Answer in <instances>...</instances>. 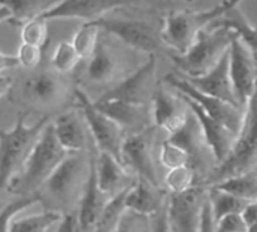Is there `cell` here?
Returning <instances> with one entry per match:
<instances>
[{"mask_svg": "<svg viewBox=\"0 0 257 232\" xmlns=\"http://www.w3.org/2000/svg\"><path fill=\"white\" fill-rule=\"evenodd\" d=\"M48 124V116L27 124V115L20 113L14 127L0 131V190L11 186Z\"/></svg>", "mask_w": 257, "mask_h": 232, "instance_id": "obj_1", "label": "cell"}, {"mask_svg": "<svg viewBox=\"0 0 257 232\" xmlns=\"http://www.w3.org/2000/svg\"><path fill=\"white\" fill-rule=\"evenodd\" d=\"M242 0H223L218 5L203 11H172L166 15L160 32L161 42L169 45L175 54H184L194 42L199 32L205 30L215 20L230 9L239 6Z\"/></svg>", "mask_w": 257, "mask_h": 232, "instance_id": "obj_2", "label": "cell"}, {"mask_svg": "<svg viewBox=\"0 0 257 232\" xmlns=\"http://www.w3.org/2000/svg\"><path fill=\"white\" fill-rule=\"evenodd\" d=\"M66 154L68 152L57 142L50 122L38 137L21 171L12 180L9 186L11 190L21 195L35 193L38 187L45 184V181L66 157Z\"/></svg>", "mask_w": 257, "mask_h": 232, "instance_id": "obj_3", "label": "cell"}, {"mask_svg": "<svg viewBox=\"0 0 257 232\" xmlns=\"http://www.w3.org/2000/svg\"><path fill=\"white\" fill-rule=\"evenodd\" d=\"M233 32L223 27H208L196 36L184 54L172 53L170 57L184 77H200L211 71L229 51Z\"/></svg>", "mask_w": 257, "mask_h": 232, "instance_id": "obj_4", "label": "cell"}, {"mask_svg": "<svg viewBox=\"0 0 257 232\" xmlns=\"http://www.w3.org/2000/svg\"><path fill=\"white\" fill-rule=\"evenodd\" d=\"M257 168V85L245 106V116L241 133L229 159L215 166L202 186H214L229 177Z\"/></svg>", "mask_w": 257, "mask_h": 232, "instance_id": "obj_5", "label": "cell"}, {"mask_svg": "<svg viewBox=\"0 0 257 232\" xmlns=\"http://www.w3.org/2000/svg\"><path fill=\"white\" fill-rule=\"evenodd\" d=\"M164 82L178 94L182 97L191 100L196 103L206 115H209L212 119L229 128L232 133L239 136L242 124H244V116H245V109L235 106L232 103H227L224 100L206 95L199 92L196 88H193L182 75L178 74H167Z\"/></svg>", "mask_w": 257, "mask_h": 232, "instance_id": "obj_6", "label": "cell"}, {"mask_svg": "<svg viewBox=\"0 0 257 232\" xmlns=\"http://www.w3.org/2000/svg\"><path fill=\"white\" fill-rule=\"evenodd\" d=\"M74 94L80 107V113L86 122L89 134L92 136L95 145L98 146V151L107 152L120 162L122 145L126 137L125 131L114 121H111L101 110H98L95 103L87 97L84 91L77 88Z\"/></svg>", "mask_w": 257, "mask_h": 232, "instance_id": "obj_7", "label": "cell"}, {"mask_svg": "<svg viewBox=\"0 0 257 232\" xmlns=\"http://www.w3.org/2000/svg\"><path fill=\"white\" fill-rule=\"evenodd\" d=\"M154 130L155 127H149L126 136L122 145L120 162L130 174L161 187L154 156Z\"/></svg>", "mask_w": 257, "mask_h": 232, "instance_id": "obj_8", "label": "cell"}, {"mask_svg": "<svg viewBox=\"0 0 257 232\" xmlns=\"http://www.w3.org/2000/svg\"><path fill=\"white\" fill-rule=\"evenodd\" d=\"M229 72L235 98L238 104L245 109L256 89L257 57L236 35L229 47Z\"/></svg>", "mask_w": 257, "mask_h": 232, "instance_id": "obj_9", "label": "cell"}, {"mask_svg": "<svg viewBox=\"0 0 257 232\" xmlns=\"http://www.w3.org/2000/svg\"><path fill=\"white\" fill-rule=\"evenodd\" d=\"M206 195L208 187L199 184L188 192L169 196L166 213L172 232H199Z\"/></svg>", "mask_w": 257, "mask_h": 232, "instance_id": "obj_10", "label": "cell"}, {"mask_svg": "<svg viewBox=\"0 0 257 232\" xmlns=\"http://www.w3.org/2000/svg\"><path fill=\"white\" fill-rule=\"evenodd\" d=\"M93 23L99 27V30L116 36L128 47L142 53H148L149 56L158 51L161 45V36L146 21L104 17Z\"/></svg>", "mask_w": 257, "mask_h": 232, "instance_id": "obj_11", "label": "cell"}, {"mask_svg": "<svg viewBox=\"0 0 257 232\" xmlns=\"http://www.w3.org/2000/svg\"><path fill=\"white\" fill-rule=\"evenodd\" d=\"M89 169L90 163L86 168V159L81 152H68L42 187H45L48 195L53 198L69 201L77 190L84 186L87 180H84V175H89Z\"/></svg>", "mask_w": 257, "mask_h": 232, "instance_id": "obj_12", "label": "cell"}, {"mask_svg": "<svg viewBox=\"0 0 257 232\" xmlns=\"http://www.w3.org/2000/svg\"><path fill=\"white\" fill-rule=\"evenodd\" d=\"M134 3L136 0H59L39 18L47 23L50 20H83L84 23H93L117 8Z\"/></svg>", "mask_w": 257, "mask_h": 232, "instance_id": "obj_13", "label": "cell"}, {"mask_svg": "<svg viewBox=\"0 0 257 232\" xmlns=\"http://www.w3.org/2000/svg\"><path fill=\"white\" fill-rule=\"evenodd\" d=\"M151 116L154 127L170 136L185 125L190 116V107L175 91L170 92L164 88H157L152 94Z\"/></svg>", "mask_w": 257, "mask_h": 232, "instance_id": "obj_14", "label": "cell"}, {"mask_svg": "<svg viewBox=\"0 0 257 232\" xmlns=\"http://www.w3.org/2000/svg\"><path fill=\"white\" fill-rule=\"evenodd\" d=\"M155 71L157 57L155 54H151L142 66H139L136 71L120 80L114 88L107 91L102 97H99V100H119L133 104H145L151 92Z\"/></svg>", "mask_w": 257, "mask_h": 232, "instance_id": "obj_15", "label": "cell"}, {"mask_svg": "<svg viewBox=\"0 0 257 232\" xmlns=\"http://www.w3.org/2000/svg\"><path fill=\"white\" fill-rule=\"evenodd\" d=\"M182 98L185 100L190 110L196 116V119H197V122H199V125H200V128L203 131L206 145H208L217 166L224 163L229 159V156L232 154V151L235 148V143L238 140V136L235 133H232L229 128H226L224 125H221L220 122H217L215 119H212L209 115H206L196 103H193L191 100H188L185 97H182Z\"/></svg>", "mask_w": 257, "mask_h": 232, "instance_id": "obj_16", "label": "cell"}, {"mask_svg": "<svg viewBox=\"0 0 257 232\" xmlns=\"http://www.w3.org/2000/svg\"><path fill=\"white\" fill-rule=\"evenodd\" d=\"M96 109L101 110L105 116L114 121L123 131L136 130L139 133L145 128H149V122H152L151 110H146L145 104H133L119 100H96L93 101Z\"/></svg>", "mask_w": 257, "mask_h": 232, "instance_id": "obj_17", "label": "cell"}, {"mask_svg": "<svg viewBox=\"0 0 257 232\" xmlns=\"http://www.w3.org/2000/svg\"><path fill=\"white\" fill-rule=\"evenodd\" d=\"M184 79L202 94H206V95L224 100L227 103H232L235 106H239L235 98L230 72H229V51L206 74H203L200 77H184Z\"/></svg>", "mask_w": 257, "mask_h": 232, "instance_id": "obj_18", "label": "cell"}, {"mask_svg": "<svg viewBox=\"0 0 257 232\" xmlns=\"http://www.w3.org/2000/svg\"><path fill=\"white\" fill-rule=\"evenodd\" d=\"M110 196L102 193L96 183V172H95V160H90V169L87 180L81 189L80 204H78V222L84 232H93L96 220L102 213L105 204L108 202Z\"/></svg>", "mask_w": 257, "mask_h": 232, "instance_id": "obj_19", "label": "cell"}, {"mask_svg": "<svg viewBox=\"0 0 257 232\" xmlns=\"http://www.w3.org/2000/svg\"><path fill=\"white\" fill-rule=\"evenodd\" d=\"M95 160L96 183L102 193L113 198L122 190L128 189L134 183L131 181V174L123 168V165L113 156L98 151ZM137 180V178H136Z\"/></svg>", "mask_w": 257, "mask_h": 232, "instance_id": "obj_20", "label": "cell"}, {"mask_svg": "<svg viewBox=\"0 0 257 232\" xmlns=\"http://www.w3.org/2000/svg\"><path fill=\"white\" fill-rule=\"evenodd\" d=\"M66 82L56 72H39L24 85V95L38 106H56L66 97Z\"/></svg>", "mask_w": 257, "mask_h": 232, "instance_id": "obj_21", "label": "cell"}, {"mask_svg": "<svg viewBox=\"0 0 257 232\" xmlns=\"http://www.w3.org/2000/svg\"><path fill=\"white\" fill-rule=\"evenodd\" d=\"M54 136L66 152H83L87 145V127L80 112H65L51 122Z\"/></svg>", "mask_w": 257, "mask_h": 232, "instance_id": "obj_22", "label": "cell"}, {"mask_svg": "<svg viewBox=\"0 0 257 232\" xmlns=\"http://www.w3.org/2000/svg\"><path fill=\"white\" fill-rule=\"evenodd\" d=\"M167 140L178 145L190 156L191 168L194 169V172L197 171V165H203L202 162L206 160V156L214 159L206 145L203 131L191 110H190V116H188L185 125L181 130H178L176 133L167 136Z\"/></svg>", "mask_w": 257, "mask_h": 232, "instance_id": "obj_23", "label": "cell"}, {"mask_svg": "<svg viewBox=\"0 0 257 232\" xmlns=\"http://www.w3.org/2000/svg\"><path fill=\"white\" fill-rule=\"evenodd\" d=\"M125 207L130 213L136 216H157L166 207L161 187H157L146 180L137 178L134 184L128 189Z\"/></svg>", "mask_w": 257, "mask_h": 232, "instance_id": "obj_24", "label": "cell"}, {"mask_svg": "<svg viewBox=\"0 0 257 232\" xmlns=\"http://www.w3.org/2000/svg\"><path fill=\"white\" fill-rule=\"evenodd\" d=\"M87 79L93 83L105 85L111 82L117 74V59L111 48H108L102 41L96 42L95 50L89 56L87 68H86Z\"/></svg>", "mask_w": 257, "mask_h": 232, "instance_id": "obj_25", "label": "cell"}, {"mask_svg": "<svg viewBox=\"0 0 257 232\" xmlns=\"http://www.w3.org/2000/svg\"><path fill=\"white\" fill-rule=\"evenodd\" d=\"M209 27H223L232 30L257 57V27L250 23V20L239 11L238 6L215 20L212 24H209Z\"/></svg>", "mask_w": 257, "mask_h": 232, "instance_id": "obj_26", "label": "cell"}, {"mask_svg": "<svg viewBox=\"0 0 257 232\" xmlns=\"http://www.w3.org/2000/svg\"><path fill=\"white\" fill-rule=\"evenodd\" d=\"M218 190L227 192L244 202H251L257 199V169H250L245 172H241L238 175L229 177L214 186Z\"/></svg>", "mask_w": 257, "mask_h": 232, "instance_id": "obj_27", "label": "cell"}, {"mask_svg": "<svg viewBox=\"0 0 257 232\" xmlns=\"http://www.w3.org/2000/svg\"><path fill=\"white\" fill-rule=\"evenodd\" d=\"M62 219L59 211H39L20 216L11 222L8 232H50Z\"/></svg>", "mask_w": 257, "mask_h": 232, "instance_id": "obj_28", "label": "cell"}, {"mask_svg": "<svg viewBox=\"0 0 257 232\" xmlns=\"http://www.w3.org/2000/svg\"><path fill=\"white\" fill-rule=\"evenodd\" d=\"M57 2L59 0H0V6H5L11 12V20L27 23L41 17Z\"/></svg>", "mask_w": 257, "mask_h": 232, "instance_id": "obj_29", "label": "cell"}, {"mask_svg": "<svg viewBox=\"0 0 257 232\" xmlns=\"http://www.w3.org/2000/svg\"><path fill=\"white\" fill-rule=\"evenodd\" d=\"M128 189L122 190L120 193H117L108 199V202L105 204L102 213L99 214V217L96 220L93 232H114L117 229L122 219L128 213V210L125 207V198H126Z\"/></svg>", "mask_w": 257, "mask_h": 232, "instance_id": "obj_30", "label": "cell"}, {"mask_svg": "<svg viewBox=\"0 0 257 232\" xmlns=\"http://www.w3.org/2000/svg\"><path fill=\"white\" fill-rule=\"evenodd\" d=\"M208 198H209V202H211V207L217 220L229 214L242 213V210L247 205V202H244L242 199L227 192L218 190L215 187H208Z\"/></svg>", "mask_w": 257, "mask_h": 232, "instance_id": "obj_31", "label": "cell"}, {"mask_svg": "<svg viewBox=\"0 0 257 232\" xmlns=\"http://www.w3.org/2000/svg\"><path fill=\"white\" fill-rule=\"evenodd\" d=\"M163 184L170 195H179L199 186L196 184V172L191 166H182L167 171Z\"/></svg>", "mask_w": 257, "mask_h": 232, "instance_id": "obj_32", "label": "cell"}, {"mask_svg": "<svg viewBox=\"0 0 257 232\" xmlns=\"http://www.w3.org/2000/svg\"><path fill=\"white\" fill-rule=\"evenodd\" d=\"M35 204H41V195L38 192L23 195L20 199H15L9 202L2 211H0V232H8V228L12 220L20 217L24 211L32 208Z\"/></svg>", "mask_w": 257, "mask_h": 232, "instance_id": "obj_33", "label": "cell"}, {"mask_svg": "<svg viewBox=\"0 0 257 232\" xmlns=\"http://www.w3.org/2000/svg\"><path fill=\"white\" fill-rule=\"evenodd\" d=\"M99 27L95 23H83L75 32L71 44L81 59L89 57L99 41Z\"/></svg>", "mask_w": 257, "mask_h": 232, "instance_id": "obj_34", "label": "cell"}, {"mask_svg": "<svg viewBox=\"0 0 257 232\" xmlns=\"http://www.w3.org/2000/svg\"><path fill=\"white\" fill-rule=\"evenodd\" d=\"M158 162L167 171L176 169V168H182V166H191L190 156L182 148H179L178 145L169 142L167 139L160 146Z\"/></svg>", "mask_w": 257, "mask_h": 232, "instance_id": "obj_35", "label": "cell"}, {"mask_svg": "<svg viewBox=\"0 0 257 232\" xmlns=\"http://www.w3.org/2000/svg\"><path fill=\"white\" fill-rule=\"evenodd\" d=\"M80 60H81V57L75 51L74 45L68 41H62L56 47L53 57H51V63H53L54 69L60 74L72 71Z\"/></svg>", "mask_w": 257, "mask_h": 232, "instance_id": "obj_36", "label": "cell"}, {"mask_svg": "<svg viewBox=\"0 0 257 232\" xmlns=\"http://www.w3.org/2000/svg\"><path fill=\"white\" fill-rule=\"evenodd\" d=\"M48 41V26L42 18H35L24 23L21 29V44H29L33 47L44 48Z\"/></svg>", "mask_w": 257, "mask_h": 232, "instance_id": "obj_37", "label": "cell"}, {"mask_svg": "<svg viewBox=\"0 0 257 232\" xmlns=\"http://www.w3.org/2000/svg\"><path fill=\"white\" fill-rule=\"evenodd\" d=\"M15 56L18 59L20 66L32 69V68H36L41 63L42 48L33 47V45H29V44H21L20 48H18V53Z\"/></svg>", "mask_w": 257, "mask_h": 232, "instance_id": "obj_38", "label": "cell"}, {"mask_svg": "<svg viewBox=\"0 0 257 232\" xmlns=\"http://www.w3.org/2000/svg\"><path fill=\"white\" fill-rule=\"evenodd\" d=\"M248 225L242 214H229L217 220V232H247Z\"/></svg>", "mask_w": 257, "mask_h": 232, "instance_id": "obj_39", "label": "cell"}, {"mask_svg": "<svg viewBox=\"0 0 257 232\" xmlns=\"http://www.w3.org/2000/svg\"><path fill=\"white\" fill-rule=\"evenodd\" d=\"M199 232H217V219L214 216V211H212L208 195H206L203 210H202V220H200Z\"/></svg>", "mask_w": 257, "mask_h": 232, "instance_id": "obj_40", "label": "cell"}, {"mask_svg": "<svg viewBox=\"0 0 257 232\" xmlns=\"http://www.w3.org/2000/svg\"><path fill=\"white\" fill-rule=\"evenodd\" d=\"M54 232H84L81 229V225L78 222L77 213H68L63 214L57 226L54 228Z\"/></svg>", "mask_w": 257, "mask_h": 232, "instance_id": "obj_41", "label": "cell"}, {"mask_svg": "<svg viewBox=\"0 0 257 232\" xmlns=\"http://www.w3.org/2000/svg\"><path fill=\"white\" fill-rule=\"evenodd\" d=\"M151 232H172L170 225H169V220H167L166 207L157 216H154V223H152Z\"/></svg>", "mask_w": 257, "mask_h": 232, "instance_id": "obj_42", "label": "cell"}, {"mask_svg": "<svg viewBox=\"0 0 257 232\" xmlns=\"http://www.w3.org/2000/svg\"><path fill=\"white\" fill-rule=\"evenodd\" d=\"M242 217L244 220L247 222L248 226L251 225H256L257 223V199L256 201H251V202H247L245 208L242 210Z\"/></svg>", "mask_w": 257, "mask_h": 232, "instance_id": "obj_43", "label": "cell"}, {"mask_svg": "<svg viewBox=\"0 0 257 232\" xmlns=\"http://www.w3.org/2000/svg\"><path fill=\"white\" fill-rule=\"evenodd\" d=\"M17 66H20L17 56L6 54V53L0 51V72L8 71V69H12V68H17Z\"/></svg>", "mask_w": 257, "mask_h": 232, "instance_id": "obj_44", "label": "cell"}, {"mask_svg": "<svg viewBox=\"0 0 257 232\" xmlns=\"http://www.w3.org/2000/svg\"><path fill=\"white\" fill-rule=\"evenodd\" d=\"M133 213H126L125 217L122 219L120 225L117 226V229L114 232H136V226H134V219H133Z\"/></svg>", "mask_w": 257, "mask_h": 232, "instance_id": "obj_45", "label": "cell"}, {"mask_svg": "<svg viewBox=\"0 0 257 232\" xmlns=\"http://www.w3.org/2000/svg\"><path fill=\"white\" fill-rule=\"evenodd\" d=\"M12 86V80L9 77L0 75V98H3Z\"/></svg>", "mask_w": 257, "mask_h": 232, "instance_id": "obj_46", "label": "cell"}, {"mask_svg": "<svg viewBox=\"0 0 257 232\" xmlns=\"http://www.w3.org/2000/svg\"><path fill=\"white\" fill-rule=\"evenodd\" d=\"M11 18H12L11 17V12L5 6H0V24L5 23V21H8V20H11Z\"/></svg>", "mask_w": 257, "mask_h": 232, "instance_id": "obj_47", "label": "cell"}, {"mask_svg": "<svg viewBox=\"0 0 257 232\" xmlns=\"http://www.w3.org/2000/svg\"><path fill=\"white\" fill-rule=\"evenodd\" d=\"M247 232H257V223L256 225H251V226H248Z\"/></svg>", "mask_w": 257, "mask_h": 232, "instance_id": "obj_48", "label": "cell"}, {"mask_svg": "<svg viewBox=\"0 0 257 232\" xmlns=\"http://www.w3.org/2000/svg\"><path fill=\"white\" fill-rule=\"evenodd\" d=\"M56 226H57V225H56ZM56 226H54V228H56ZM54 228H53V229H51V231H50V232H54Z\"/></svg>", "mask_w": 257, "mask_h": 232, "instance_id": "obj_49", "label": "cell"}, {"mask_svg": "<svg viewBox=\"0 0 257 232\" xmlns=\"http://www.w3.org/2000/svg\"><path fill=\"white\" fill-rule=\"evenodd\" d=\"M256 169H257V168H256Z\"/></svg>", "mask_w": 257, "mask_h": 232, "instance_id": "obj_50", "label": "cell"}]
</instances>
